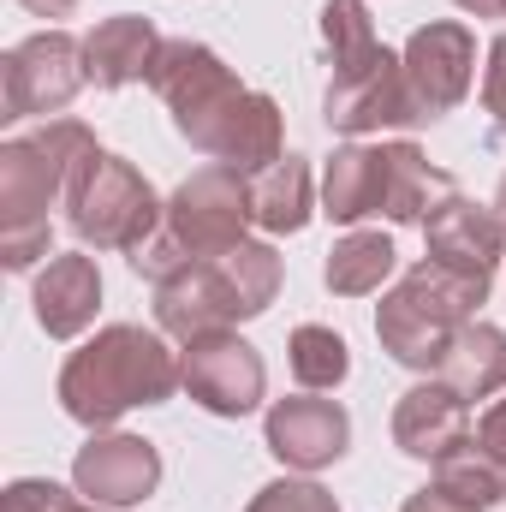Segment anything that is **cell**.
Listing matches in <instances>:
<instances>
[{
  "instance_id": "1",
  "label": "cell",
  "mask_w": 506,
  "mask_h": 512,
  "mask_svg": "<svg viewBox=\"0 0 506 512\" xmlns=\"http://www.w3.org/2000/svg\"><path fill=\"white\" fill-rule=\"evenodd\" d=\"M149 90L167 102L173 131L191 149H203L209 161H227L239 173H262L268 161L286 155V126H280L274 96L239 84L233 66L191 36L161 42V54L149 66Z\"/></svg>"
},
{
  "instance_id": "2",
  "label": "cell",
  "mask_w": 506,
  "mask_h": 512,
  "mask_svg": "<svg viewBox=\"0 0 506 512\" xmlns=\"http://www.w3.org/2000/svg\"><path fill=\"white\" fill-rule=\"evenodd\" d=\"M179 382V358L155 328L114 322L90 346H78L60 370V405L84 429H108L137 405H167Z\"/></svg>"
},
{
  "instance_id": "3",
  "label": "cell",
  "mask_w": 506,
  "mask_h": 512,
  "mask_svg": "<svg viewBox=\"0 0 506 512\" xmlns=\"http://www.w3.org/2000/svg\"><path fill=\"white\" fill-rule=\"evenodd\" d=\"M274 292H280V251L262 245V239H245L227 256L197 262L179 280L155 286V322H161V334L197 340V334L262 316L274 304Z\"/></svg>"
},
{
  "instance_id": "4",
  "label": "cell",
  "mask_w": 506,
  "mask_h": 512,
  "mask_svg": "<svg viewBox=\"0 0 506 512\" xmlns=\"http://www.w3.org/2000/svg\"><path fill=\"white\" fill-rule=\"evenodd\" d=\"M477 304H489V280H471V274H453L441 262H417L376 310V340L381 352L405 370H423L435 376L453 334L465 322H477Z\"/></svg>"
},
{
  "instance_id": "5",
  "label": "cell",
  "mask_w": 506,
  "mask_h": 512,
  "mask_svg": "<svg viewBox=\"0 0 506 512\" xmlns=\"http://www.w3.org/2000/svg\"><path fill=\"white\" fill-rule=\"evenodd\" d=\"M96 149L102 143L78 120H48L30 137H6L0 143V233H12V227H48V209L66 203L78 167Z\"/></svg>"
},
{
  "instance_id": "6",
  "label": "cell",
  "mask_w": 506,
  "mask_h": 512,
  "mask_svg": "<svg viewBox=\"0 0 506 512\" xmlns=\"http://www.w3.org/2000/svg\"><path fill=\"white\" fill-rule=\"evenodd\" d=\"M66 221H72L78 245L131 256L161 221H167V203L155 197V185L131 167L126 155L96 149V155L78 167L72 191H66Z\"/></svg>"
},
{
  "instance_id": "7",
  "label": "cell",
  "mask_w": 506,
  "mask_h": 512,
  "mask_svg": "<svg viewBox=\"0 0 506 512\" xmlns=\"http://www.w3.org/2000/svg\"><path fill=\"white\" fill-rule=\"evenodd\" d=\"M256 221L251 209V173L227 167V161H209L197 167L173 197H167V221L161 233L191 256V262H215L233 245H245V227Z\"/></svg>"
},
{
  "instance_id": "8",
  "label": "cell",
  "mask_w": 506,
  "mask_h": 512,
  "mask_svg": "<svg viewBox=\"0 0 506 512\" xmlns=\"http://www.w3.org/2000/svg\"><path fill=\"white\" fill-rule=\"evenodd\" d=\"M322 120L328 131H346V137H364L381 126H429L411 102V84H405V60L381 42L364 60H346L334 66L328 90H322Z\"/></svg>"
},
{
  "instance_id": "9",
  "label": "cell",
  "mask_w": 506,
  "mask_h": 512,
  "mask_svg": "<svg viewBox=\"0 0 506 512\" xmlns=\"http://www.w3.org/2000/svg\"><path fill=\"white\" fill-rule=\"evenodd\" d=\"M84 84V42L66 30H36L0 60V120L66 114Z\"/></svg>"
},
{
  "instance_id": "10",
  "label": "cell",
  "mask_w": 506,
  "mask_h": 512,
  "mask_svg": "<svg viewBox=\"0 0 506 512\" xmlns=\"http://www.w3.org/2000/svg\"><path fill=\"white\" fill-rule=\"evenodd\" d=\"M179 382L215 417H251L262 405V393H268V370H262V352L251 340H239L233 328H215V334L185 340Z\"/></svg>"
},
{
  "instance_id": "11",
  "label": "cell",
  "mask_w": 506,
  "mask_h": 512,
  "mask_svg": "<svg viewBox=\"0 0 506 512\" xmlns=\"http://www.w3.org/2000/svg\"><path fill=\"white\" fill-rule=\"evenodd\" d=\"M399 60H405V84H411V102L423 120L453 114L477 84V36L459 18H435V24L411 30Z\"/></svg>"
},
{
  "instance_id": "12",
  "label": "cell",
  "mask_w": 506,
  "mask_h": 512,
  "mask_svg": "<svg viewBox=\"0 0 506 512\" xmlns=\"http://www.w3.org/2000/svg\"><path fill=\"white\" fill-rule=\"evenodd\" d=\"M268 453L286 465V471H328L346 459L352 447V417L340 399H316V393H298V399H274L268 405Z\"/></svg>"
},
{
  "instance_id": "13",
  "label": "cell",
  "mask_w": 506,
  "mask_h": 512,
  "mask_svg": "<svg viewBox=\"0 0 506 512\" xmlns=\"http://www.w3.org/2000/svg\"><path fill=\"white\" fill-rule=\"evenodd\" d=\"M72 483H78L84 501H96L108 512L137 507V501H149L161 489V453L143 435H102L96 429L72 459Z\"/></svg>"
},
{
  "instance_id": "14",
  "label": "cell",
  "mask_w": 506,
  "mask_h": 512,
  "mask_svg": "<svg viewBox=\"0 0 506 512\" xmlns=\"http://www.w3.org/2000/svg\"><path fill=\"white\" fill-rule=\"evenodd\" d=\"M465 441H471V399L465 393H453L441 376L417 382L411 393H399V405H393V447L399 453L441 465Z\"/></svg>"
},
{
  "instance_id": "15",
  "label": "cell",
  "mask_w": 506,
  "mask_h": 512,
  "mask_svg": "<svg viewBox=\"0 0 506 512\" xmlns=\"http://www.w3.org/2000/svg\"><path fill=\"white\" fill-rule=\"evenodd\" d=\"M423 233H429V262L495 286V268H501V256H506V227L495 209H483L471 197H453L447 209L429 215Z\"/></svg>"
},
{
  "instance_id": "16",
  "label": "cell",
  "mask_w": 506,
  "mask_h": 512,
  "mask_svg": "<svg viewBox=\"0 0 506 512\" xmlns=\"http://www.w3.org/2000/svg\"><path fill=\"white\" fill-rule=\"evenodd\" d=\"M102 310V268L96 256L66 251L48 256V268L36 274V322L48 328V340H78Z\"/></svg>"
},
{
  "instance_id": "17",
  "label": "cell",
  "mask_w": 506,
  "mask_h": 512,
  "mask_svg": "<svg viewBox=\"0 0 506 512\" xmlns=\"http://www.w3.org/2000/svg\"><path fill=\"white\" fill-rule=\"evenodd\" d=\"M161 30L137 12H120V18H102L90 36H84V78L96 90H126V84H149V66L161 54Z\"/></svg>"
},
{
  "instance_id": "18",
  "label": "cell",
  "mask_w": 506,
  "mask_h": 512,
  "mask_svg": "<svg viewBox=\"0 0 506 512\" xmlns=\"http://www.w3.org/2000/svg\"><path fill=\"white\" fill-rule=\"evenodd\" d=\"M322 215L352 227V221H370L387 215V143H346L328 155V173H322Z\"/></svg>"
},
{
  "instance_id": "19",
  "label": "cell",
  "mask_w": 506,
  "mask_h": 512,
  "mask_svg": "<svg viewBox=\"0 0 506 512\" xmlns=\"http://www.w3.org/2000/svg\"><path fill=\"white\" fill-rule=\"evenodd\" d=\"M459 197L453 173L435 167L417 143H387V221L393 227H429L435 209Z\"/></svg>"
},
{
  "instance_id": "20",
  "label": "cell",
  "mask_w": 506,
  "mask_h": 512,
  "mask_svg": "<svg viewBox=\"0 0 506 512\" xmlns=\"http://www.w3.org/2000/svg\"><path fill=\"white\" fill-rule=\"evenodd\" d=\"M435 376L453 387V393H465V399H495V393H506V328H495V322H465L453 334V346H447V358H441Z\"/></svg>"
},
{
  "instance_id": "21",
  "label": "cell",
  "mask_w": 506,
  "mask_h": 512,
  "mask_svg": "<svg viewBox=\"0 0 506 512\" xmlns=\"http://www.w3.org/2000/svg\"><path fill=\"white\" fill-rule=\"evenodd\" d=\"M251 209H256V227L262 233H304L316 203H310V167L304 155H280L268 161L262 173H251Z\"/></svg>"
},
{
  "instance_id": "22",
  "label": "cell",
  "mask_w": 506,
  "mask_h": 512,
  "mask_svg": "<svg viewBox=\"0 0 506 512\" xmlns=\"http://www.w3.org/2000/svg\"><path fill=\"white\" fill-rule=\"evenodd\" d=\"M393 262H399V251H393L387 233H346L328 251L322 280H328L334 298H370V292H381V280L393 274Z\"/></svg>"
},
{
  "instance_id": "23",
  "label": "cell",
  "mask_w": 506,
  "mask_h": 512,
  "mask_svg": "<svg viewBox=\"0 0 506 512\" xmlns=\"http://www.w3.org/2000/svg\"><path fill=\"white\" fill-rule=\"evenodd\" d=\"M286 364H292L298 387H310V393H334V387L352 376V352H346V340H340L334 328H322V322L292 328V340H286Z\"/></svg>"
},
{
  "instance_id": "24",
  "label": "cell",
  "mask_w": 506,
  "mask_h": 512,
  "mask_svg": "<svg viewBox=\"0 0 506 512\" xmlns=\"http://www.w3.org/2000/svg\"><path fill=\"white\" fill-rule=\"evenodd\" d=\"M435 483L453 495V501H465V507L489 512L506 501V465H495L483 447H477V435L459 447V453H447L441 465H435Z\"/></svg>"
},
{
  "instance_id": "25",
  "label": "cell",
  "mask_w": 506,
  "mask_h": 512,
  "mask_svg": "<svg viewBox=\"0 0 506 512\" xmlns=\"http://www.w3.org/2000/svg\"><path fill=\"white\" fill-rule=\"evenodd\" d=\"M322 48H328V66L364 60L370 48H381L370 6H364V0H328V6H322Z\"/></svg>"
},
{
  "instance_id": "26",
  "label": "cell",
  "mask_w": 506,
  "mask_h": 512,
  "mask_svg": "<svg viewBox=\"0 0 506 512\" xmlns=\"http://www.w3.org/2000/svg\"><path fill=\"white\" fill-rule=\"evenodd\" d=\"M245 512H340V501L322 483H310V477H280V483L256 489Z\"/></svg>"
},
{
  "instance_id": "27",
  "label": "cell",
  "mask_w": 506,
  "mask_h": 512,
  "mask_svg": "<svg viewBox=\"0 0 506 512\" xmlns=\"http://www.w3.org/2000/svg\"><path fill=\"white\" fill-rule=\"evenodd\" d=\"M78 501V495H66L60 483H48V477H18L6 495H0V512H66Z\"/></svg>"
},
{
  "instance_id": "28",
  "label": "cell",
  "mask_w": 506,
  "mask_h": 512,
  "mask_svg": "<svg viewBox=\"0 0 506 512\" xmlns=\"http://www.w3.org/2000/svg\"><path fill=\"white\" fill-rule=\"evenodd\" d=\"M48 245H54V227H12V233H0V262L12 274H24L48 256Z\"/></svg>"
},
{
  "instance_id": "29",
  "label": "cell",
  "mask_w": 506,
  "mask_h": 512,
  "mask_svg": "<svg viewBox=\"0 0 506 512\" xmlns=\"http://www.w3.org/2000/svg\"><path fill=\"white\" fill-rule=\"evenodd\" d=\"M483 114L495 126V143H506V30L489 48V72H483Z\"/></svg>"
},
{
  "instance_id": "30",
  "label": "cell",
  "mask_w": 506,
  "mask_h": 512,
  "mask_svg": "<svg viewBox=\"0 0 506 512\" xmlns=\"http://www.w3.org/2000/svg\"><path fill=\"white\" fill-rule=\"evenodd\" d=\"M477 447H483L495 465H506V399H495V405L477 417Z\"/></svg>"
},
{
  "instance_id": "31",
  "label": "cell",
  "mask_w": 506,
  "mask_h": 512,
  "mask_svg": "<svg viewBox=\"0 0 506 512\" xmlns=\"http://www.w3.org/2000/svg\"><path fill=\"white\" fill-rule=\"evenodd\" d=\"M399 512H477V507H465V501H453V495H447V489L435 483V489H417V495H411V501H405Z\"/></svg>"
},
{
  "instance_id": "32",
  "label": "cell",
  "mask_w": 506,
  "mask_h": 512,
  "mask_svg": "<svg viewBox=\"0 0 506 512\" xmlns=\"http://www.w3.org/2000/svg\"><path fill=\"white\" fill-rule=\"evenodd\" d=\"M24 12H36V18H72L78 12V0H18Z\"/></svg>"
},
{
  "instance_id": "33",
  "label": "cell",
  "mask_w": 506,
  "mask_h": 512,
  "mask_svg": "<svg viewBox=\"0 0 506 512\" xmlns=\"http://www.w3.org/2000/svg\"><path fill=\"white\" fill-rule=\"evenodd\" d=\"M453 6H465L477 18H506V0H453Z\"/></svg>"
},
{
  "instance_id": "34",
  "label": "cell",
  "mask_w": 506,
  "mask_h": 512,
  "mask_svg": "<svg viewBox=\"0 0 506 512\" xmlns=\"http://www.w3.org/2000/svg\"><path fill=\"white\" fill-rule=\"evenodd\" d=\"M495 215H501V227H506V179H501V191H495Z\"/></svg>"
},
{
  "instance_id": "35",
  "label": "cell",
  "mask_w": 506,
  "mask_h": 512,
  "mask_svg": "<svg viewBox=\"0 0 506 512\" xmlns=\"http://www.w3.org/2000/svg\"><path fill=\"white\" fill-rule=\"evenodd\" d=\"M66 512H108V507H96V501H72Z\"/></svg>"
}]
</instances>
